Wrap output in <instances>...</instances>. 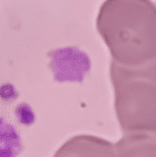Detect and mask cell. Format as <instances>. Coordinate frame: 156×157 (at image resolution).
<instances>
[{"label":"cell","mask_w":156,"mask_h":157,"mask_svg":"<svg viewBox=\"0 0 156 157\" xmlns=\"http://www.w3.org/2000/svg\"><path fill=\"white\" fill-rule=\"evenodd\" d=\"M96 27L113 61L140 66L156 59V5L150 0H106Z\"/></svg>","instance_id":"cell-1"},{"label":"cell","mask_w":156,"mask_h":157,"mask_svg":"<svg viewBox=\"0 0 156 157\" xmlns=\"http://www.w3.org/2000/svg\"><path fill=\"white\" fill-rule=\"evenodd\" d=\"M115 110L124 135L156 136V59L140 66L111 61Z\"/></svg>","instance_id":"cell-2"},{"label":"cell","mask_w":156,"mask_h":157,"mask_svg":"<svg viewBox=\"0 0 156 157\" xmlns=\"http://www.w3.org/2000/svg\"><path fill=\"white\" fill-rule=\"evenodd\" d=\"M54 157H116L115 144H111L107 140L80 135L68 140Z\"/></svg>","instance_id":"cell-3"},{"label":"cell","mask_w":156,"mask_h":157,"mask_svg":"<svg viewBox=\"0 0 156 157\" xmlns=\"http://www.w3.org/2000/svg\"><path fill=\"white\" fill-rule=\"evenodd\" d=\"M116 157H156V136L148 134L124 135L115 144Z\"/></svg>","instance_id":"cell-4"}]
</instances>
